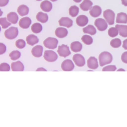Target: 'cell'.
I'll list each match as a JSON object with an SVG mask.
<instances>
[{"instance_id":"obj_1","label":"cell","mask_w":127,"mask_h":127,"mask_svg":"<svg viewBox=\"0 0 127 127\" xmlns=\"http://www.w3.org/2000/svg\"><path fill=\"white\" fill-rule=\"evenodd\" d=\"M98 59L100 65L101 66H103L110 64L112 61L113 57L110 53L107 51H104L99 55Z\"/></svg>"},{"instance_id":"obj_2","label":"cell","mask_w":127,"mask_h":127,"mask_svg":"<svg viewBox=\"0 0 127 127\" xmlns=\"http://www.w3.org/2000/svg\"><path fill=\"white\" fill-rule=\"evenodd\" d=\"M103 16L109 25L114 24L115 14L112 10L107 9L103 11Z\"/></svg>"},{"instance_id":"obj_3","label":"cell","mask_w":127,"mask_h":127,"mask_svg":"<svg viewBox=\"0 0 127 127\" xmlns=\"http://www.w3.org/2000/svg\"><path fill=\"white\" fill-rule=\"evenodd\" d=\"M58 43V40L56 38L50 37L47 38L43 42V44L46 47L52 49L56 48Z\"/></svg>"},{"instance_id":"obj_4","label":"cell","mask_w":127,"mask_h":127,"mask_svg":"<svg viewBox=\"0 0 127 127\" xmlns=\"http://www.w3.org/2000/svg\"><path fill=\"white\" fill-rule=\"evenodd\" d=\"M18 33L17 28L11 27L5 31L4 35L7 39H12L15 38L17 36Z\"/></svg>"},{"instance_id":"obj_5","label":"cell","mask_w":127,"mask_h":127,"mask_svg":"<svg viewBox=\"0 0 127 127\" xmlns=\"http://www.w3.org/2000/svg\"><path fill=\"white\" fill-rule=\"evenodd\" d=\"M43 57L47 61L52 62L57 60L58 55L55 52L52 50H47L44 51Z\"/></svg>"},{"instance_id":"obj_6","label":"cell","mask_w":127,"mask_h":127,"mask_svg":"<svg viewBox=\"0 0 127 127\" xmlns=\"http://www.w3.org/2000/svg\"><path fill=\"white\" fill-rule=\"evenodd\" d=\"M59 55L64 58L67 57L71 54L69 47L67 45L64 44L61 46H59L57 51Z\"/></svg>"},{"instance_id":"obj_7","label":"cell","mask_w":127,"mask_h":127,"mask_svg":"<svg viewBox=\"0 0 127 127\" xmlns=\"http://www.w3.org/2000/svg\"><path fill=\"white\" fill-rule=\"evenodd\" d=\"M95 26L99 31L105 30L107 28L108 25L105 20L102 18H98L95 20L94 22Z\"/></svg>"},{"instance_id":"obj_8","label":"cell","mask_w":127,"mask_h":127,"mask_svg":"<svg viewBox=\"0 0 127 127\" xmlns=\"http://www.w3.org/2000/svg\"><path fill=\"white\" fill-rule=\"evenodd\" d=\"M61 67L64 71H69L72 70L74 67V65L72 61L70 59H66L62 63Z\"/></svg>"},{"instance_id":"obj_9","label":"cell","mask_w":127,"mask_h":127,"mask_svg":"<svg viewBox=\"0 0 127 127\" xmlns=\"http://www.w3.org/2000/svg\"><path fill=\"white\" fill-rule=\"evenodd\" d=\"M72 59L75 64L79 67H82L85 64V61L84 57L82 55L77 54L73 56Z\"/></svg>"},{"instance_id":"obj_10","label":"cell","mask_w":127,"mask_h":127,"mask_svg":"<svg viewBox=\"0 0 127 127\" xmlns=\"http://www.w3.org/2000/svg\"><path fill=\"white\" fill-rule=\"evenodd\" d=\"M60 26H64L69 28L73 25L72 20L67 17H62L58 21Z\"/></svg>"},{"instance_id":"obj_11","label":"cell","mask_w":127,"mask_h":127,"mask_svg":"<svg viewBox=\"0 0 127 127\" xmlns=\"http://www.w3.org/2000/svg\"><path fill=\"white\" fill-rule=\"evenodd\" d=\"M88 21L87 17L83 15L78 16L76 18V24L78 26L81 27L86 26L88 24Z\"/></svg>"},{"instance_id":"obj_12","label":"cell","mask_w":127,"mask_h":127,"mask_svg":"<svg viewBox=\"0 0 127 127\" xmlns=\"http://www.w3.org/2000/svg\"><path fill=\"white\" fill-rule=\"evenodd\" d=\"M102 10L101 7L97 5L94 6L90 9L89 13L93 17L96 18L99 16L101 13Z\"/></svg>"},{"instance_id":"obj_13","label":"cell","mask_w":127,"mask_h":127,"mask_svg":"<svg viewBox=\"0 0 127 127\" xmlns=\"http://www.w3.org/2000/svg\"><path fill=\"white\" fill-rule=\"evenodd\" d=\"M31 23V19L28 17H25L21 19L19 22V26L23 29L29 28Z\"/></svg>"},{"instance_id":"obj_14","label":"cell","mask_w":127,"mask_h":127,"mask_svg":"<svg viewBox=\"0 0 127 127\" xmlns=\"http://www.w3.org/2000/svg\"><path fill=\"white\" fill-rule=\"evenodd\" d=\"M88 67L93 69H97L98 66L97 59L94 57H90L87 61Z\"/></svg>"},{"instance_id":"obj_15","label":"cell","mask_w":127,"mask_h":127,"mask_svg":"<svg viewBox=\"0 0 127 127\" xmlns=\"http://www.w3.org/2000/svg\"><path fill=\"white\" fill-rule=\"evenodd\" d=\"M12 70L13 71H22L24 70L23 64L20 61L12 63L11 64Z\"/></svg>"},{"instance_id":"obj_16","label":"cell","mask_w":127,"mask_h":127,"mask_svg":"<svg viewBox=\"0 0 127 127\" xmlns=\"http://www.w3.org/2000/svg\"><path fill=\"white\" fill-rule=\"evenodd\" d=\"M68 31L65 28L59 27L57 28L55 32L56 35L60 38H62L66 37L67 35Z\"/></svg>"},{"instance_id":"obj_17","label":"cell","mask_w":127,"mask_h":127,"mask_svg":"<svg viewBox=\"0 0 127 127\" xmlns=\"http://www.w3.org/2000/svg\"><path fill=\"white\" fill-rule=\"evenodd\" d=\"M43 47L40 45H37L32 48L31 52L35 57L38 58L42 56L43 52Z\"/></svg>"},{"instance_id":"obj_18","label":"cell","mask_w":127,"mask_h":127,"mask_svg":"<svg viewBox=\"0 0 127 127\" xmlns=\"http://www.w3.org/2000/svg\"><path fill=\"white\" fill-rule=\"evenodd\" d=\"M52 4L48 0L42 1L40 4V7L43 11L46 12L50 11L52 8Z\"/></svg>"},{"instance_id":"obj_19","label":"cell","mask_w":127,"mask_h":127,"mask_svg":"<svg viewBox=\"0 0 127 127\" xmlns=\"http://www.w3.org/2000/svg\"><path fill=\"white\" fill-rule=\"evenodd\" d=\"M115 27L118 30L120 35L124 37H127V25L117 24Z\"/></svg>"},{"instance_id":"obj_20","label":"cell","mask_w":127,"mask_h":127,"mask_svg":"<svg viewBox=\"0 0 127 127\" xmlns=\"http://www.w3.org/2000/svg\"><path fill=\"white\" fill-rule=\"evenodd\" d=\"M116 22L118 23L126 24L127 23V14L123 12L118 13L116 18Z\"/></svg>"},{"instance_id":"obj_21","label":"cell","mask_w":127,"mask_h":127,"mask_svg":"<svg viewBox=\"0 0 127 127\" xmlns=\"http://www.w3.org/2000/svg\"><path fill=\"white\" fill-rule=\"evenodd\" d=\"M93 4V3L90 0H84L79 6L82 10L86 11L90 9Z\"/></svg>"},{"instance_id":"obj_22","label":"cell","mask_w":127,"mask_h":127,"mask_svg":"<svg viewBox=\"0 0 127 127\" xmlns=\"http://www.w3.org/2000/svg\"><path fill=\"white\" fill-rule=\"evenodd\" d=\"M26 41L28 44L33 46L38 43L39 39L36 36L33 34H31L27 37Z\"/></svg>"},{"instance_id":"obj_23","label":"cell","mask_w":127,"mask_h":127,"mask_svg":"<svg viewBox=\"0 0 127 127\" xmlns=\"http://www.w3.org/2000/svg\"><path fill=\"white\" fill-rule=\"evenodd\" d=\"M7 17L8 20L13 24H16L18 19V17L17 13L13 12L8 13Z\"/></svg>"},{"instance_id":"obj_24","label":"cell","mask_w":127,"mask_h":127,"mask_svg":"<svg viewBox=\"0 0 127 127\" xmlns=\"http://www.w3.org/2000/svg\"><path fill=\"white\" fill-rule=\"evenodd\" d=\"M82 46L79 41H75L72 42L70 44V48L73 52H77L80 51L82 49Z\"/></svg>"},{"instance_id":"obj_25","label":"cell","mask_w":127,"mask_h":127,"mask_svg":"<svg viewBox=\"0 0 127 127\" xmlns=\"http://www.w3.org/2000/svg\"><path fill=\"white\" fill-rule=\"evenodd\" d=\"M17 11L20 16H23L27 15L28 14L29 8L25 5H21L18 7Z\"/></svg>"},{"instance_id":"obj_26","label":"cell","mask_w":127,"mask_h":127,"mask_svg":"<svg viewBox=\"0 0 127 127\" xmlns=\"http://www.w3.org/2000/svg\"><path fill=\"white\" fill-rule=\"evenodd\" d=\"M83 32L85 33H88L91 35H93L96 33L95 28L92 25H89L83 29Z\"/></svg>"},{"instance_id":"obj_27","label":"cell","mask_w":127,"mask_h":127,"mask_svg":"<svg viewBox=\"0 0 127 127\" xmlns=\"http://www.w3.org/2000/svg\"><path fill=\"white\" fill-rule=\"evenodd\" d=\"M37 20L42 23H46L48 19V16L46 13L41 12H38L36 16Z\"/></svg>"},{"instance_id":"obj_28","label":"cell","mask_w":127,"mask_h":127,"mask_svg":"<svg viewBox=\"0 0 127 127\" xmlns=\"http://www.w3.org/2000/svg\"><path fill=\"white\" fill-rule=\"evenodd\" d=\"M79 8L76 5L72 6L69 8V14L72 17H75L79 13Z\"/></svg>"},{"instance_id":"obj_29","label":"cell","mask_w":127,"mask_h":127,"mask_svg":"<svg viewBox=\"0 0 127 127\" xmlns=\"http://www.w3.org/2000/svg\"><path fill=\"white\" fill-rule=\"evenodd\" d=\"M31 29L33 33H38L42 31V26L40 23H36L32 25Z\"/></svg>"},{"instance_id":"obj_30","label":"cell","mask_w":127,"mask_h":127,"mask_svg":"<svg viewBox=\"0 0 127 127\" xmlns=\"http://www.w3.org/2000/svg\"><path fill=\"white\" fill-rule=\"evenodd\" d=\"M121 40L119 38H116L112 39L110 43V45L113 48H117L119 47L121 45Z\"/></svg>"},{"instance_id":"obj_31","label":"cell","mask_w":127,"mask_h":127,"mask_svg":"<svg viewBox=\"0 0 127 127\" xmlns=\"http://www.w3.org/2000/svg\"><path fill=\"white\" fill-rule=\"evenodd\" d=\"M81 39L83 42L87 45L91 44L93 41L92 37L88 35H83L81 37Z\"/></svg>"},{"instance_id":"obj_32","label":"cell","mask_w":127,"mask_h":127,"mask_svg":"<svg viewBox=\"0 0 127 127\" xmlns=\"http://www.w3.org/2000/svg\"><path fill=\"white\" fill-rule=\"evenodd\" d=\"M9 56L11 60L15 61L19 58L21 56V53L18 50H14L10 53Z\"/></svg>"},{"instance_id":"obj_33","label":"cell","mask_w":127,"mask_h":127,"mask_svg":"<svg viewBox=\"0 0 127 127\" xmlns=\"http://www.w3.org/2000/svg\"><path fill=\"white\" fill-rule=\"evenodd\" d=\"M108 34L110 37H114L118 35V32L117 29L116 28L112 27L109 29L108 31Z\"/></svg>"},{"instance_id":"obj_34","label":"cell","mask_w":127,"mask_h":127,"mask_svg":"<svg viewBox=\"0 0 127 127\" xmlns=\"http://www.w3.org/2000/svg\"><path fill=\"white\" fill-rule=\"evenodd\" d=\"M0 24L3 29H6L10 26L11 24L7 20L6 17L1 18H0Z\"/></svg>"},{"instance_id":"obj_35","label":"cell","mask_w":127,"mask_h":127,"mask_svg":"<svg viewBox=\"0 0 127 127\" xmlns=\"http://www.w3.org/2000/svg\"><path fill=\"white\" fill-rule=\"evenodd\" d=\"M26 43L23 39H19L17 40L15 43V45L16 47L20 49L23 48L25 46Z\"/></svg>"},{"instance_id":"obj_36","label":"cell","mask_w":127,"mask_h":127,"mask_svg":"<svg viewBox=\"0 0 127 127\" xmlns=\"http://www.w3.org/2000/svg\"><path fill=\"white\" fill-rule=\"evenodd\" d=\"M10 68L9 65L7 63H3L0 65V71H9Z\"/></svg>"},{"instance_id":"obj_37","label":"cell","mask_w":127,"mask_h":127,"mask_svg":"<svg viewBox=\"0 0 127 127\" xmlns=\"http://www.w3.org/2000/svg\"><path fill=\"white\" fill-rule=\"evenodd\" d=\"M117 69L115 65H110L104 67L102 69V71H115Z\"/></svg>"},{"instance_id":"obj_38","label":"cell","mask_w":127,"mask_h":127,"mask_svg":"<svg viewBox=\"0 0 127 127\" xmlns=\"http://www.w3.org/2000/svg\"><path fill=\"white\" fill-rule=\"evenodd\" d=\"M121 59L123 63L127 64V51L123 53L121 56Z\"/></svg>"},{"instance_id":"obj_39","label":"cell","mask_w":127,"mask_h":127,"mask_svg":"<svg viewBox=\"0 0 127 127\" xmlns=\"http://www.w3.org/2000/svg\"><path fill=\"white\" fill-rule=\"evenodd\" d=\"M0 54L4 53L6 51V46L3 43H0Z\"/></svg>"},{"instance_id":"obj_40","label":"cell","mask_w":127,"mask_h":127,"mask_svg":"<svg viewBox=\"0 0 127 127\" xmlns=\"http://www.w3.org/2000/svg\"><path fill=\"white\" fill-rule=\"evenodd\" d=\"M9 0H0V6L3 7L6 5L8 3Z\"/></svg>"},{"instance_id":"obj_41","label":"cell","mask_w":127,"mask_h":127,"mask_svg":"<svg viewBox=\"0 0 127 127\" xmlns=\"http://www.w3.org/2000/svg\"><path fill=\"white\" fill-rule=\"evenodd\" d=\"M122 47L125 50H127V39L123 41Z\"/></svg>"},{"instance_id":"obj_42","label":"cell","mask_w":127,"mask_h":127,"mask_svg":"<svg viewBox=\"0 0 127 127\" xmlns=\"http://www.w3.org/2000/svg\"><path fill=\"white\" fill-rule=\"evenodd\" d=\"M122 3L125 6H127V0H121Z\"/></svg>"},{"instance_id":"obj_43","label":"cell","mask_w":127,"mask_h":127,"mask_svg":"<svg viewBox=\"0 0 127 127\" xmlns=\"http://www.w3.org/2000/svg\"><path fill=\"white\" fill-rule=\"evenodd\" d=\"M36 71H47V70L45 69L44 68H39L37 69Z\"/></svg>"},{"instance_id":"obj_44","label":"cell","mask_w":127,"mask_h":127,"mask_svg":"<svg viewBox=\"0 0 127 127\" xmlns=\"http://www.w3.org/2000/svg\"><path fill=\"white\" fill-rule=\"evenodd\" d=\"M75 2L77 3H79L81 2L82 0H73Z\"/></svg>"},{"instance_id":"obj_45","label":"cell","mask_w":127,"mask_h":127,"mask_svg":"<svg viewBox=\"0 0 127 127\" xmlns=\"http://www.w3.org/2000/svg\"><path fill=\"white\" fill-rule=\"evenodd\" d=\"M125 71L122 68H120L119 69H118L117 71Z\"/></svg>"},{"instance_id":"obj_46","label":"cell","mask_w":127,"mask_h":127,"mask_svg":"<svg viewBox=\"0 0 127 127\" xmlns=\"http://www.w3.org/2000/svg\"><path fill=\"white\" fill-rule=\"evenodd\" d=\"M52 2H54L56 1L57 0H50Z\"/></svg>"},{"instance_id":"obj_47","label":"cell","mask_w":127,"mask_h":127,"mask_svg":"<svg viewBox=\"0 0 127 127\" xmlns=\"http://www.w3.org/2000/svg\"><path fill=\"white\" fill-rule=\"evenodd\" d=\"M36 0L38 1H39L41 0Z\"/></svg>"}]
</instances>
